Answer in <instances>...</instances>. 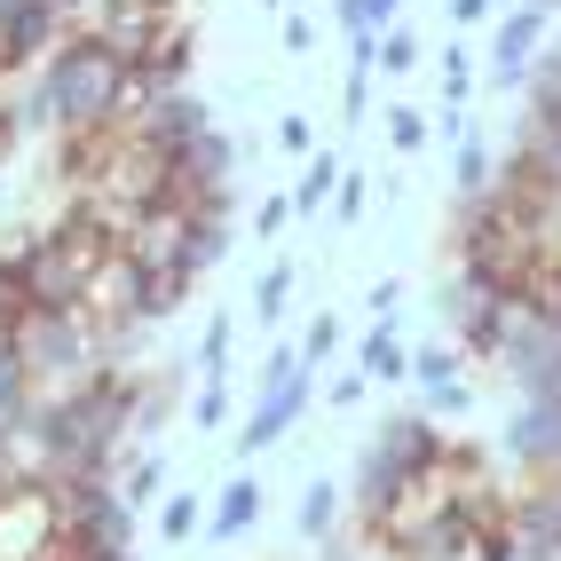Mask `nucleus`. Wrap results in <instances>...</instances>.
Returning a JSON list of instances; mask_svg holds the SVG:
<instances>
[{
	"mask_svg": "<svg viewBox=\"0 0 561 561\" xmlns=\"http://www.w3.org/2000/svg\"><path fill=\"white\" fill-rule=\"evenodd\" d=\"M9 348L32 371V388L64 396V388H80L95 371V324H88V309H16L9 317Z\"/></svg>",
	"mask_w": 561,
	"mask_h": 561,
	"instance_id": "obj_2",
	"label": "nucleus"
},
{
	"mask_svg": "<svg viewBox=\"0 0 561 561\" xmlns=\"http://www.w3.org/2000/svg\"><path fill=\"white\" fill-rule=\"evenodd\" d=\"M317 32H324L317 16H285V56H309V48H317Z\"/></svg>",
	"mask_w": 561,
	"mask_h": 561,
	"instance_id": "obj_41",
	"label": "nucleus"
},
{
	"mask_svg": "<svg viewBox=\"0 0 561 561\" xmlns=\"http://www.w3.org/2000/svg\"><path fill=\"white\" fill-rule=\"evenodd\" d=\"M522 9H546V16H561V0H522Z\"/></svg>",
	"mask_w": 561,
	"mask_h": 561,
	"instance_id": "obj_44",
	"label": "nucleus"
},
{
	"mask_svg": "<svg viewBox=\"0 0 561 561\" xmlns=\"http://www.w3.org/2000/svg\"><path fill=\"white\" fill-rule=\"evenodd\" d=\"M293 530H301V538H341V482H332V474H317L309 482V491H301V514H293Z\"/></svg>",
	"mask_w": 561,
	"mask_h": 561,
	"instance_id": "obj_19",
	"label": "nucleus"
},
{
	"mask_svg": "<svg viewBox=\"0 0 561 561\" xmlns=\"http://www.w3.org/2000/svg\"><path fill=\"white\" fill-rule=\"evenodd\" d=\"M364 309H371V317H396V309H403V277H371Z\"/></svg>",
	"mask_w": 561,
	"mask_h": 561,
	"instance_id": "obj_39",
	"label": "nucleus"
},
{
	"mask_svg": "<svg viewBox=\"0 0 561 561\" xmlns=\"http://www.w3.org/2000/svg\"><path fill=\"white\" fill-rule=\"evenodd\" d=\"M293 371H301V348H293V341H277L270 356H261V388H285Z\"/></svg>",
	"mask_w": 561,
	"mask_h": 561,
	"instance_id": "obj_37",
	"label": "nucleus"
},
{
	"mask_svg": "<svg viewBox=\"0 0 561 561\" xmlns=\"http://www.w3.org/2000/svg\"><path fill=\"white\" fill-rule=\"evenodd\" d=\"M332 356H341V317L317 309V317H309V332H301V364H309V371H324Z\"/></svg>",
	"mask_w": 561,
	"mask_h": 561,
	"instance_id": "obj_29",
	"label": "nucleus"
},
{
	"mask_svg": "<svg viewBox=\"0 0 561 561\" xmlns=\"http://www.w3.org/2000/svg\"><path fill=\"white\" fill-rule=\"evenodd\" d=\"M285 221H301V214H293V198L277 191V198H261V206H253V221H245V230H253L261 245H270V238H285Z\"/></svg>",
	"mask_w": 561,
	"mask_h": 561,
	"instance_id": "obj_33",
	"label": "nucleus"
},
{
	"mask_svg": "<svg viewBox=\"0 0 561 561\" xmlns=\"http://www.w3.org/2000/svg\"><path fill=\"white\" fill-rule=\"evenodd\" d=\"M356 371H364V380H403V371H411V348H403L396 317H371V332L356 341Z\"/></svg>",
	"mask_w": 561,
	"mask_h": 561,
	"instance_id": "obj_15",
	"label": "nucleus"
},
{
	"mask_svg": "<svg viewBox=\"0 0 561 561\" xmlns=\"http://www.w3.org/2000/svg\"><path fill=\"white\" fill-rule=\"evenodd\" d=\"M341 174H348V167H341V151H309V159H301V182H293V214H301V221H317Z\"/></svg>",
	"mask_w": 561,
	"mask_h": 561,
	"instance_id": "obj_18",
	"label": "nucleus"
},
{
	"mask_svg": "<svg viewBox=\"0 0 561 561\" xmlns=\"http://www.w3.org/2000/svg\"><path fill=\"white\" fill-rule=\"evenodd\" d=\"M403 16V0H332V24H341V41H356V32H388Z\"/></svg>",
	"mask_w": 561,
	"mask_h": 561,
	"instance_id": "obj_25",
	"label": "nucleus"
},
{
	"mask_svg": "<svg viewBox=\"0 0 561 561\" xmlns=\"http://www.w3.org/2000/svg\"><path fill=\"white\" fill-rule=\"evenodd\" d=\"M459 371H467V348H459V332H443V341L411 348V371H403V380H411V388H443V380H459Z\"/></svg>",
	"mask_w": 561,
	"mask_h": 561,
	"instance_id": "obj_20",
	"label": "nucleus"
},
{
	"mask_svg": "<svg viewBox=\"0 0 561 561\" xmlns=\"http://www.w3.org/2000/svg\"><path fill=\"white\" fill-rule=\"evenodd\" d=\"M32 403V371L16 364V348L0 356V427H16V411Z\"/></svg>",
	"mask_w": 561,
	"mask_h": 561,
	"instance_id": "obj_30",
	"label": "nucleus"
},
{
	"mask_svg": "<svg viewBox=\"0 0 561 561\" xmlns=\"http://www.w3.org/2000/svg\"><path fill=\"white\" fill-rule=\"evenodd\" d=\"M522 293L538 301V317H553V324H561V253H546L538 270H530V285H522Z\"/></svg>",
	"mask_w": 561,
	"mask_h": 561,
	"instance_id": "obj_31",
	"label": "nucleus"
},
{
	"mask_svg": "<svg viewBox=\"0 0 561 561\" xmlns=\"http://www.w3.org/2000/svg\"><path fill=\"white\" fill-rule=\"evenodd\" d=\"M546 41H553V16L514 0V9L491 24V88H499V95H522V80H530V56H538Z\"/></svg>",
	"mask_w": 561,
	"mask_h": 561,
	"instance_id": "obj_6",
	"label": "nucleus"
},
{
	"mask_svg": "<svg viewBox=\"0 0 561 561\" xmlns=\"http://www.w3.org/2000/svg\"><path fill=\"white\" fill-rule=\"evenodd\" d=\"M230 253H238L230 206H206V214H191V277H214V270H221Z\"/></svg>",
	"mask_w": 561,
	"mask_h": 561,
	"instance_id": "obj_16",
	"label": "nucleus"
},
{
	"mask_svg": "<svg viewBox=\"0 0 561 561\" xmlns=\"http://www.w3.org/2000/svg\"><path fill=\"white\" fill-rule=\"evenodd\" d=\"M491 182H499V151L467 127V135L451 142V191H459V206H467V198H482Z\"/></svg>",
	"mask_w": 561,
	"mask_h": 561,
	"instance_id": "obj_17",
	"label": "nucleus"
},
{
	"mask_svg": "<svg viewBox=\"0 0 561 561\" xmlns=\"http://www.w3.org/2000/svg\"><path fill=\"white\" fill-rule=\"evenodd\" d=\"M506 459H514V474H561V396H522L514 411H506Z\"/></svg>",
	"mask_w": 561,
	"mask_h": 561,
	"instance_id": "obj_5",
	"label": "nucleus"
},
{
	"mask_svg": "<svg viewBox=\"0 0 561 561\" xmlns=\"http://www.w3.org/2000/svg\"><path fill=\"white\" fill-rule=\"evenodd\" d=\"M261 514H270L261 482H253V474H230V482H221V491L206 499V530H198V538H221V546H230V538H245V530H253Z\"/></svg>",
	"mask_w": 561,
	"mask_h": 561,
	"instance_id": "obj_12",
	"label": "nucleus"
},
{
	"mask_svg": "<svg viewBox=\"0 0 561 561\" xmlns=\"http://www.w3.org/2000/svg\"><path fill=\"white\" fill-rule=\"evenodd\" d=\"M261 9H285V0H261Z\"/></svg>",
	"mask_w": 561,
	"mask_h": 561,
	"instance_id": "obj_46",
	"label": "nucleus"
},
{
	"mask_svg": "<svg viewBox=\"0 0 561 561\" xmlns=\"http://www.w3.org/2000/svg\"><path fill=\"white\" fill-rule=\"evenodd\" d=\"M206 119H214V111H206V95H198V88H159L151 103L135 111V127H119V135L151 142V151H174V142H191Z\"/></svg>",
	"mask_w": 561,
	"mask_h": 561,
	"instance_id": "obj_10",
	"label": "nucleus"
},
{
	"mask_svg": "<svg viewBox=\"0 0 561 561\" xmlns=\"http://www.w3.org/2000/svg\"><path fill=\"white\" fill-rule=\"evenodd\" d=\"M364 206H371V182L348 167L341 182H332V198H324V221H332V230H356V221H364Z\"/></svg>",
	"mask_w": 561,
	"mask_h": 561,
	"instance_id": "obj_26",
	"label": "nucleus"
},
{
	"mask_svg": "<svg viewBox=\"0 0 561 561\" xmlns=\"http://www.w3.org/2000/svg\"><path fill=\"white\" fill-rule=\"evenodd\" d=\"M182 16H198V0H95L80 24H88V41H95L111 64H151L159 32L182 24Z\"/></svg>",
	"mask_w": 561,
	"mask_h": 561,
	"instance_id": "obj_3",
	"label": "nucleus"
},
{
	"mask_svg": "<svg viewBox=\"0 0 561 561\" xmlns=\"http://www.w3.org/2000/svg\"><path fill=\"white\" fill-rule=\"evenodd\" d=\"M0 317H16V270H9V253H0Z\"/></svg>",
	"mask_w": 561,
	"mask_h": 561,
	"instance_id": "obj_42",
	"label": "nucleus"
},
{
	"mask_svg": "<svg viewBox=\"0 0 561 561\" xmlns=\"http://www.w3.org/2000/svg\"><path fill=\"white\" fill-rule=\"evenodd\" d=\"M206 530V499L198 491H167L159 499V546H191Z\"/></svg>",
	"mask_w": 561,
	"mask_h": 561,
	"instance_id": "obj_22",
	"label": "nucleus"
},
{
	"mask_svg": "<svg viewBox=\"0 0 561 561\" xmlns=\"http://www.w3.org/2000/svg\"><path fill=\"white\" fill-rule=\"evenodd\" d=\"M293 285H301V270H293V253H277L270 270L253 277V317H261V324H277V317H285V301H293Z\"/></svg>",
	"mask_w": 561,
	"mask_h": 561,
	"instance_id": "obj_23",
	"label": "nucleus"
},
{
	"mask_svg": "<svg viewBox=\"0 0 561 561\" xmlns=\"http://www.w3.org/2000/svg\"><path fill=\"white\" fill-rule=\"evenodd\" d=\"M142 285H151V270H135L127 253H111L103 270L88 277V293H80V309H88V324H95V332H119V324H142Z\"/></svg>",
	"mask_w": 561,
	"mask_h": 561,
	"instance_id": "obj_9",
	"label": "nucleus"
},
{
	"mask_svg": "<svg viewBox=\"0 0 561 561\" xmlns=\"http://www.w3.org/2000/svg\"><path fill=\"white\" fill-rule=\"evenodd\" d=\"M317 396H324V403H332V411H356V403H364V396H371V380H364V371H356V364H348V371H332V380H324V388H317Z\"/></svg>",
	"mask_w": 561,
	"mask_h": 561,
	"instance_id": "obj_34",
	"label": "nucleus"
},
{
	"mask_svg": "<svg viewBox=\"0 0 561 561\" xmlns=\"http://www.w3.org/2000/svg\"><path fill=\"white\" fill-rule=\"evenodd\" d=\"M467 95H474V80H467V41H451V48H443V111H467Z\"/></svg>",
	"mask_w": 561,
	"mask_h": 561,
	"instance_id": "obj_32",
	"label": "nucleus"
},
{
	"mask_svg": "<svg viewBox=\"0 0 561 561\" xmlns=\"http://www.w3.org/2000/svg\"><path fill=\"white\" fill-rule=\"evenodd\" d=\"M388 142H396V159H420L427 142H435V127H427V111H411V103H396V111H388Z\"/></svg>",
	"mask_w": 561,
	"mask_h": 561,
	"instance_id": "obj_28",
	"label": "nucleus"
},
{
	"mask_svg": "<svg viewBox=\"0 0 561 561\" xmlns=\"http://www.w3.org/2000/svg\"><path fill=\"white\" fill-rule=\"evenodd\" d=\"M371 71H380V80H411V71H420V32H411L403 16L380 32V56H371Z\"/></svg>",
	"mask_w": 561,
	"mask_h": 561,
	"instance_id": "obj_24",
	"label": "nucleus"
},
{
	"mask_svg": "<svg viewBox=\"0 0 561 561\" xmlns=\"http://www.w3.org/2000/svg\"><path fill=\"white\" fill-rule=\"evenodd\" d=\"M119 253L135 261V270H182L191 277V206H174V198H159V206H142L127 230H119Z\"/></svg>",
	"mask_w": 561,
	"mask_h": 561,
	"instance_id": "obj_4",
	"label": "nucleus"
},
{
	"mask_svg": "<svg viewBox=\"0 0 561 561\" xmlns=\"http://www.w3.org/2000/svg\"><path fill=\"white\" fill-rule=\"evenodd\" d=\"M0 356H9V317H0Z\"/></svg>",
	"mask_w": 561,
	"mask_h": 561,
	"instance_id": "obj_45",
	"label": "nucleus"
},
{
	"mask_svg": "<svg viewBox=\"0 0 561 561\" xmlns=\"http://www.w3.org/2000/svg\"><path fill=\"white\" fill-rule=\"evenodd\" d=\"M270 142H277V151H285V159H309V151H317V127L301 119V111H285V119H277V135H270Z\"/></svg>",
	"mask_w": 561,
	"mask_h": 561,
	"instance_id": "obj_35",
	"label": "nucleus"
},
{
	"mask_svg": "<svg viewBox=\"0 0 561 561\" xmlns=\"http://www.w3.org/2000/svg\"><path fill=\"white\" fill-rule=\"evenodd\" d=\"M167 482H174V459L159 451V443H127L119 467H111V491H119L135 514L151 506V499H167Z\"/></svg>",
	"mask_w": 561,
	"mask_h": 561,
	"instance_id": "obj_11",
	"label": "nucleus"
},
{
	"mask_svg": "<svg viewBox=\"0 0 561 561\" xmlns=\"http://www.w3.org/2000/svg\"><path fill=\"white\" fill-rule=\"evenodd\" d=\"M48 9H56V16H71V24H80V16L95 9V0H48Z\"/></svg>",
	"mask_w": 561,
	"mask_h": 561,
	"instance_id": "obj_43",
	"label": "nucleus"
},
{
	"mask_svg": "<svg viewBox=\"0 0 561 561\" xmlns=\"http://www.w3.org/2000/svg\"><path fill=\"white\" fill-rule=\"evenodd\" d=\"M151 71L159 88H191V71H198V16H182V24H167L159 32V48H151Z\"/></svg>",
	"mask_w": 561,
	"mask_h": 561,
	"instance_id": "obj_14",
	"label": "nucleus"
},
{
	"mask_svg": "<svg viewBox=\"0 0 561 561\" xmlns=\"http://www.w3.org/2000/svg\"><path fill=\"white\" fill-rule=\"evenodd\" d=\"M191 364H198V380H230V364H238V324L230 317H206V332H198V348H191Z\"/></svg>",
	"mask_w": 561,
	"mask_h": 561,
	"instance_id": "obj_21",
	"label": "nucleus"
},
{
	"mask_svg": "<svg viewBox=\"0 0 561 561\" xmlns=\"http://www.w3.org/2000/svg\"><path fill=\"white\" fill-rule=\"evenodd\" d=\"M32 71H41V88L56 103V135H111L119 127V64L88 32H64Z\"/></svg>",
	"mask_w": 561,
	"mask_h": 561,
	"instance_id": "obj_1",
	"label": "nucleus"
},
{
	"mask_svg": "<svg viewBox=\"0 0 561 561\" xmlns=\"http://www.w3.org/2000/svg\"><path fill=\"white\" fill-rule=\"evenodd\" d=\"M499 371L514 380V396H561V324L553 317L522 324L506 341V356H499Z\"/></svg>",
	"mask_w": 561,
	"mask_h": 561,
	"instance_id": "obj_8",
	"label": "nucleus"
},
{
	"mask_svg": "<svg viewBox=\"0 0 561 561\" xmlns=\"http://www.w3.org/2000/svg\"><path fill=\"white\" fill-rule=\"evenodd\" d=\"M182 420H191L198 435H221V427H230V380H198V388H191V411H182Z\"/></svg>",
	"mask_w": 561,
	"mask_h": 561,
	"instance_id": "obj_27",
	"label": "nucleus"
},
{
	"mask_svg": "<svg viewBox=\"0 0 561 561\" xmlns=\"http://www.w3.org/2000/svg\"><path fill=\"white\" fill-rule=\"evenodd\" d=\"M309 403H317V371L301 364V371H293L285 388H261V403H253V420L238 427V451H245V459H261V451H270V443H285L293 427L309 420Z\"/></svg>",
	"mask_w": 561,
	"mask_h": 561,
	"instance_id": "obj_7",
	"label": "nucleus"
},
{
	"mask_svg": "<svg viewBox=\"0 0 561 561\" xmlns=\"http://www.w3.org/2000/svg\"><path fill=\"white\" fill-rule=\"evenodd\" d=\"M420 403L427 411H474V380L459 371V380H443V388H420Z\"/></svg>",
	"mask_w": 561,
	"mask_h": 561,
	"instance_id": "obj_36",
	"label": "nucleus"
},
{
	"mask_svg": "<svg viewBox=\"0 0 561 561\" xmlns=\"http://www.w3.org/2000/svg\"><path fill=\"white\" fill-rule=\"evenodd\" d=\"M491 309H499V293H491V285H482V277H467V270H451V277H443V285H435V317H443V324H451V332H459V341H467V332H474L482 317H491Z\"/></svg>",
	"mask_w": 561,
	"mask_h": 561,
	"instance_id": "obj_13",
	"label": "nucleus"
},
{
	"mask_svg": "<svg viewBox=\"0 0 561 561\" xmlns=\"http://www.w3.org/2000/svg\"><path fill=\"white\" fill-rule=\"evenodd\" d=\"M491 9H499V0H443V16H451L459 32H474V24H491Z\"/></svg>",
	"mask_w": 561,
	"mask_h": 561,
	"instance_id": "obj_40",
	"label": "nucleus"
},
{
	"mask_svg": "<svg viewBox=\"0 0 561 561\" xmlns=\"http://www.w3.org/2000/svg\"><path fill=\"white\" fill-rule=\"evenodd\" d=\"M364 111H371V71H348V80H341V119L356 127Z\"/></svg>",
	"mask_w": 561,
	"mask_h": 561,
	"instance_id": "obj_38",
	"label": "nucleus"
}]
</instances>
